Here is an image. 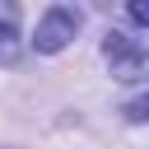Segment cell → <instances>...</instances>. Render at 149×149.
Listing matches in <instances>:
<instances>
[{"label":"cell","mask_w":149,"mask_h":149,"mask_svg":"<svg viewBox=\"0 0 149 149\" xmlns=\"http://www.w3.org/2000/svg\"><path fill=\"white\" fill-rule=\"evenodd\" d=\"M79 33V14L70 9V5H51L42 19H37V33H33V47L42 51V56H51V51H61L70 37Z\"/></svg>","instance_id":"7a4b0ae2"},{"label":"cell","mask_w":149,"mask_h":149,"mask_svg":"<svg viewBox=\"0 0 149 149\" xmlns=\"http://www.w3.org/2000/svg\"><path fill=\"white\" fill-rule=\"evenodd\" d=\"M102 56H107V65H112V79H140V74L149 70V47H144L140 37L121 33V28H112V33L102 37Z\"/></svg>","instance_id":"6da1fadb"},{"label":"cell","mask_w":149,"mask_h":149,"mask_svg":"<svg viewBox=\"0 0 149 149\" xmlns=\"http://www.w3.org/2000/svg\"><path fill=\"white\" fill-rule=\"evenodd\" d=\"M126 14H130L135 23H144V28H149V0H130V5H126Z\"/></svg>","instance_id":"277c9868"},{"label":"cell","mask_w":149,"mask_h":149,"mask_svg":"<svg viewBox=\"0 0 149 149\" xmlns=\"http://www.w3.org/2000/svg\"><path fill=\"white\" fill-rule=\"evenodd\" d=\"M126 121H149V93H144V98H130V102H126Z\"/></svg>","instance_id":"3957f363"}]
</instances>
